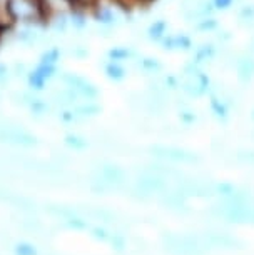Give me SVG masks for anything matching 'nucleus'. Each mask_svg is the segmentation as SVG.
Wrapping results in <instances>:
<instances>
[{"instance_id":"1","label":"nucleus","mask_w":254,"mask_h":255,"mask_svg":"<svg viewBox=\"0 0 254 255\" xmlns=\"http://www.w3.org/2000/svg\"><path fill=\"white\" fill-rule=\"evenodd\" d=\"M15 25L45 23V13L39 0H5Z\"/></svg>"},{"instance_id":"2","label":"nucleus","mask_w":254,"mask_h":255,"mask_svg":"<svg viewBox=\"0 0 254 255\" xmlns=\"http://www.w3.org/2000/svg\"><path fill=\"white\" fill-rule=\"evenodd\" d=\"M177 84H179V89L186 95H189V97H201V95H204L209 90L211 82L209 77L203 70H199L198 65L193 64L183 70V74L177 79Z\"/></svg>"},{"instance_id":"3","label":"nucleus","mask_w":254,"mask_h":255,"mask_svg":"<svg viewBox=\"0 0 254 255\" xmlns=\"http://www.w3.org/2000/svg\"><path fill=\"white\" fill-rule=\"evenodd\" d=\"M57 77H59V67L39 60V64L33 67L32 70H28L25 79H27V85L30 87L32 92H42Z\"/></svg>"},{"instance_id":"4","label":"nucleus","mask_w":254,"mask_h":255,"mask_svg":"<svg viewBox=\"0 0 254 255\" xmlns=\"http://www.w3.org/2000/svg\"><path fill=\"white\" fill-rule=\"evenodd\" d=\"M57 79L60 80L62 85H67L72 90H75L82 100H97L99 97V89L82 75L74 74V72H64V74H59Z\"/></svg>"},{"instance_id":"5","label":"nucleus","mask_w":254,"mask_h":255,"mask_svg":"<svg viewBox=\"0 0 254 255\" xmlns=\"http://www.w3.org/2000/svg\"><path fill=\"white\" fill-rule=\"evenodd\" d=\"M181 12H183L186 22L198 23L211 17V13L214 12V3L213 0H183Z\"/></svg>"},{"instance_id":"6","label":"nucleus","mask_w":254,"mask_h":255,"mask_svg":"<svg viewBox=\"0 0 254 255\" xmlns=\"http://www.w3.org/2000/svg\"><path fill=\"white\" fill-rule=\"evenodd\" d=\"M42 8H44L45 18L52 15H59V13H70L75 5V0H39Z\"/></svg>"},{"instance_id":"7","label":"nucleus","mask_w":254,"mask_h":255,"mask_svg":"<svg viewBox=\"0 0 254 255\" xmlns=\"http://www.w3.org/2000/svg\"><path fill=\"white\" fill-rule=\"evenodd\" d=\"M236 72H238V79L243 84H248L254 79V57L253 55H241L236 59Z\"/></svg>"},{"instance_id":"8","label":"nucleus","mask_w":254,"mask_h":255,"mask_svg":"<svg viewBox=\"0 0 254 255\" xmlns=\"http://www.w3.org/2000/svg\"><path fill=\"white\" fill-rule=\"evenodd\" d=\"M152 152H154L157 157L167 158V160H176V162L194 160L193 153L186 152V150H183V148H176V147H154L152 148Z\"/></svg>"},{"instance_id":"9","label":"nucleus","mask_w":254,"mask_h":255,"mask_svg":"<svg viewBox=\"0 0 254 255\" xmlns=\"http://www.w3.org/2000/svg\"><path fill=\"white\" fill-rule=\"evenodd\" d=\"M162 49L164 50H189L191 49V38L183 35V33H174V35H167L161 40Z\"/></svg>"},{"instance_id":"10","label":"nucleus","mask_w":254,"mask_h":255,"mask_svg":"<svg viewBox=\"0 0 254 255\" xmlns=\"http://www.w3.org/2000/svg\"><path fill=\"white\" fill-rule=\"evenodd\" d=\"M104 72H105V77L112 82H121L127 77V70L121 62H114V60H109L107 64L104 65Z\"/></svg>"},{"instance_id":"11","label":"nucleus","mask_w":254,"mask_h":255,"mask_svg":"<svg viewBox=\"0 0 254 255\" xmlns=\"http://www.w3.org/2000/svg\"><path fill=\"white\" fill-rule=\"evenodd\" d=\"M132 60L136 62V67L139 70L147 72V74H151V75L159 74L162 70L161 62L154 59V57H139V59H132Z\"/></svg>"},{"instance_id":"12","label":"nucleus","mask_w":254,"mask_h":255,"mask_svg":"<svg viewBox=\"0 0 254 255\" xmlns=\"http://www.w3.org/2000/svg\"><path fill=\"white\" fill-rule=\"evenodd\" d=\"M107 57L109 60H114V62H121V64H124V62H129L132 59H136V52H134L132 49H129V47H114V49H111L107 52Z\"/></svg>"},{"instance_id":"13","label":"nucleus","mask_w":254,"mask_h":255,"mask_svg":"<svg viewBox=\"0 0 254 255\" xmlns=\"http://www.w3.org/2000/svg\"><path fill=\"white\" fill-rule=\"evenodd\" d=\"M15 22L8 12V8L5 5V0H0V32L2 33H8L15 28Z\"/></svg>"},{"instance_id":"14","label":"nucleus","mask_w":254,"mask_h":255,"mask_svg":"<svg viewBox=\"0 0 254 255\" xmlns=\"http://www.w3.org/2000/svg\"><path fill=\"white\" fill-rule=\"evenodd\" d=\"M167 35V23L164 20H157L154 23H151L147 28V38L154 42H161L162 38Z\"/></svg>"},{"instance_id":"15","label":"nucleus","mask_w":254,"mask_h":255,"mask_svg":"<svg viewBox=\"0 0 254 255\" xmlns=\"http://www.w3.org/2000/svg\"><path fill=\"white\" fill-rule=\"evenodd\" d=\"M60 55H62L60 47H50V49H47L44 54L40 55V62H45V64H52V65H59Z\"/></svg>"},{"instance_id":"16","label":"nucleus","mask_w":254,"mask_h":255,"mask_svg":"<svg viewBox=\"0 0 254 255\" xmlns=\"http://www.w3.org/2000/svg\"><path fill=\"white\" fill-rule=\"evenodd\" d=\"M214 57V47L211 45H203L199 47L198 52H196V65L203 64V62H208Z\"/></svg>"},{"instance_id":"17","label":"nucleus","mask_w":254,"mask_h":255,"mask_svg":"<svg viewBox=\"0 0 254 255\" xmlns=\"http://www.w3.org/2000/svg\"><path fill=\"white\" fill-rule=\"evenodd\" d=\"M12 79H13V77H12V72H10V67L0 62V89L5 87V85H7Z\"/></svg>"},{"instance_id":"18","label":"nucleus","mask_w":254,"mask_h":255,"mask_svg":"<svg viewBox=\"0 0 254 255\" xmlns=\"http://www.w3.org/2000/svg\"><path fill=\"white\" fill-rule=\"evenodd\" d=\"M65 143L72 148H84L85 145H87V140H84V138L79 137V135H67Z\"/></svg>"},{"instance_id":"19","label":"nucleus","mask_w":254,"mask_h":255,"mask_svg":"<svg viewBox=\"0 0 254 255\" xmlns=\"http://www.w3.org/2000/svg\"><path fill=\"white\" fill-rule=\"evenodd\" d=\"M69 54L72 57H75V59H85V57L89 55V50H87V47H84V45H70Z\"/></svg>"},{"instance_id":"20","label":"nucleus","mask_w":254,"mask_h":255,"mask_svg":"<svg viewBox=\"0 0 254 255\" xmlns=\"http://www.w3.org/2000/svg\"><path fill=\"white\" fill-rule=\"evenodd\" d=\"M10 72H12V77H27L28 69L22 62H15V64L10 67Z\"/></svg>"},{"instance_id":"21","label":"nucleus","mask_w":254,"mask_h":255,"mask_svg":"<svg viewBox=\"0 0 254 255\" xmlns=\"http://www.w3.org/2000/svg\"><path fill=\"white\" fill-rule=\"evenodd\" d=\"M234 2H236V0H213L214 8H219V10H226V8L231 7Z\"/></svg>"},{"instance_id":"22","label":"nucleus","mask_w":254,"mask_h":255,"mask_svg":"<svg viewBox=\"0 0 254 255\" xmlns=\"http://www.w3.org/2000/svg\"><path fill=\"white\" fill-rule=\"evenodd\" d=\"M139 3H147V2H151V0H137Z\"/></svg>"},{"instance_id":"23","label":"nucleus","mask_w":254,"mask_h":255,"mask_svg":"<svg viewBox=\"0 0 254 255\" xmlns=\"http://www.w3.org/2000/svg\"><path fill=\"white\" fill-rule=\"evenodd\" d=\"M3 35H5V33H2V32H0V42H2V38H3Z\"/></svg>"}]
</instances>
